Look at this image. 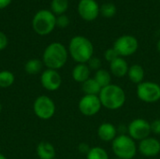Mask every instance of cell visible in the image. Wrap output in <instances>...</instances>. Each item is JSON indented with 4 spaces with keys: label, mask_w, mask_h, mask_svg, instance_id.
I'll use <instances>...</instances> for the list:
<instances>
[{
    "label": "cell",
    "mask_w": 160,
    "mask_h": 159,
    "mask_svg": "<svg viewBox=\"0 0 160 159\" xmlns=\"http://www.w3.org/2000/svg\"><path fill=\"white\" fill-rule=\"evenodd\" d=\"M68 51L65 45L60 42H52L49 44L42 55V63L49 69L59 70L68 62Z\"/></svg>",
    "instance_id": "obj_1"
},
{
    "label": "cell",
    "mask_w": 160,
    "mask_h": 159,
    "mask_svg": "<svg viewBox=\"0 0 160 159\" xmlns=\"http://www.w3.org/2000/svg\"><path fill=\"white\" fill-rule=\"evenodd\" d=\"M68 54L77 64H87L94 56V45L83 36L73 37L68 44Z\"/></svg>",
    "instance_id": "obj_2"
},
{
    "label": "cell",
    "mask_w": 160,
    "mask_h": 159,
    "mask_svg": "<svg viewBox=\"0 0 160 159\" xmlns=\"http://www.w3.org/2000/svg\"><path fill=\"white\" fill-rule=\"evenodd\" d=\"M98 97L102 107L110 111H117L121 109L127 101L125 90L121 86L113 83L102 88Z\"/></svg>",
    "instance_id": "obj_3"
},
{
    "label": "cell",
    "mask_w": 160,
    "mask_h": 159,
    "mask_svg": "<svg viewBox=\"0 0 160 159\" xmlns=\"http://www.w3.org/2000/svg\"><path fill=\"white\" fill-rule=\"evenodd\" d=\"M112 151L119 159H133L138 152L136 142L128 134L120 133L112 142Z\"/></svg>",
    "instance_id": "obj_4"
},
{
    "label": "cell",
    "mask_w": 160,
    "mask_h": 159,
    "mask_svg": "<svg viewBox=\"0 0 160 159\" xmlns=\"http://www.w3.org/2000/svg\"><path fill=\"white\" fill-rule=\"evenodd\" d=\"M32 26L38 35L47 36L56 26V16L49 9H40L34 15Z\"/></svg>",
    "instance_id": "obj_5"
},
{
    "label": "cell",
    "mask_w": 160,
    "mask_h": 159,
    "mask_svg": "<svg viewBox=\"0 0 160 159\" xmlns=\"http://www.w3.org/2000/svg\"><path fill=\"white\" fill-rule=\"evenodd\" d=\"M138 98L145 103H156L160 100V85L151 81H144L137 85Z\"/></svg>",
    "instance_id": "obj_6"
},
{
    "label": "cell",
    "mask_w": 160,
    "mask_h": 159,
    "mask_svg": "<svg viewBox=\"0 0 160 159\" xmlns=\"http://www.w3.org/2000/svg\"><path fill=\"white\" fill-rule=\"evenodd\" d=\"M33 111L38 118L41 120H49L55 114L56 107L54 101L50 97L42 95L35 99Z\"/></svg>",
    "instance_id": "obj_7"
},
{
    "label": "cell",
    "mask_w": 160,
    "mask_h": 159,
    "mask_svg": "<svg viewBox=\"0 0 160 159\" xmlns=\"http://www.w3.org/2000/svg\"><path fill=\"white\" fill-rule=\"evenodd\" d=\"M112 48L120 57L125 58L136 53L139 49V41L134 36L123 35L114 41Z\"/></svg>",
    "instance_id": "obj_8"
},
{
    "label": "cell",
    "mask_w": 160,
    "mask_h": 159,
    "mask_svg": "<svg viewBox=\"0 0 160 159\" xmlns=\"http://www.w3.org/2000/svg\"><path fill=\"white\" fill-rule=\"evenodd\" d=\"M128 135L135 142H141L151 135V123L143 118L133 119L127 127Z\"/></svg>",
    "instance_id": "obj_9"
},
{
    "label": "cell",
    "mask_w": 160,
    "mask_h": 159,
    "mask_svg": "<svg viewBox=\"0 0 160 159\" xmlns=\"http://www.w3.org/2000/svg\"><path fill=\"white\" fill-rule=\"evenodd\" d=\"M78 108L82 115L92 117L97 115L100 112L102 105L98 96L83 95L79 100Z\"/></svg>",
    "instance_id": "obj_10"
},
{
    "label": "cell",
    "mask_w": 160,
    "mask_h": 159,
    "mask_svg": "<svg viewBox=\"0 0 160 159\" xmlns=\"http://www.w3.org/2000/svg\"><path fill=\"white\" fill-rule=\"evenodd\" d=\"M78 13L82 20L93 22L98 17L100 7L96 0H80L78 4Z\"/></svg>",
    "instance_id": "obj_11"
},
{
    "label": "cell",
    "mask_w": 160,
    "mask_h": 159,
    "mask_svg": "<svg viewBox=\"0 0 160 159\" xmlns=\"http://www.w3.org/2000/svg\"><path fill=\"white\" fill-rule=\"evenodd\" d=\"M40 83L44 89L50 92L58 90L62 85V77L58 70L45 69L40 75Z\"/></svg>",
    "instance_id": "obj_12"
},
{
    "label": "cell",
    "mask_w": 160,
    "mask_h": 159,
    "mask_svg": "<svg viewBox=\"0 0 160 159\" xmlns=\"http://www.w3.org/2000/svg\"><path fill=\"white\" fill-rule=\"evenodd\" d=\"M138 151L145 157H155L160 154V141L150 136L139 142Z\"/></svg>",
    "instance_id": "obj_13"
},
{
    "label": "cell",
    "mask_w": 160,
    "mask_h": 159,
    "mask_svg": "<svg viewBox=\"0 0 160 159\" xmlns=\"http://www.w3.org/2000/svg\"><path fill=\"white\" fill-rule=\"evenodd\" d=\"M97 134L100 141L105 142H112L117 137L118 129L113 124L105 122L98 126Z\"/></svg>",
    "instance_id": "obj_14"
},
{
    "label": "cell",
    "mask_w": 160,
    "mask_h": 159,
    "mask_svg": "<svg viewBox=\"0 0 160 159\" xmlns=\"http://www.w3.org/2000/svg\"><path fill=\"white\" fill-rule=\"evenodd\" d=\"M129 66L124 57H118L110 63V72L115 78H124L128 75Z\"/></svg>",
    "instance_id": "obj_15"
},
{
    "label": "cell",
    "mask_w": 160,
    "mask_h": 159,
    "mask_svg": "<svg viewBox=\"0 0 160 159\" xmlns=\"http://www.w3.org/2000/svg\"><path fill=\"white\" fill-rule=\"evenodd\" d=\"M72 78L79 83H83L90 78L91 69L87 64H77L72 69Z\"/></svg>",
    "instance_id": "obj_16"
},
{
    "label": "cell",
    "mask_w": 160,
    "mask_h": 159,
    "mask_svg": "<svg viewBox=\"0 0 160 159\" xmlns=\"http://www.w3.org/2000/svg\"><path fill=\"white\" fill-rule=\"evenodd\" d=\"M36 151L39 159H54L56 156L54 146L49 142H40L38 144Z\"/></svg>",
    "instance_id": "obj_17"
},
{
    "label": "cell",
    "mask_w": 160,
    "mask_h": 159,
    "mask_svg": "<svg viewBox=\"0 0 160 159\" xmlns=\"http://www.w3.org/2000/svg\"><path fill=\"white\" fill-rule=\"evenodd\" d=\"M130 82H132L135 84H140L141 82H144V76H145V70L142 66L139 64H134L129 67L128 72L127 75Z\"/></svg>",
    "instance_id": "obj_18"
},
{
    "label": "cell",
    "mask_w": 160,
    "mask_h": 159,
    "mask_svg": "<svg viewBox=\"0 0 160 159\" xmlns=\"http://www.w3.org/2000/svg\"><path fill=\"white\" fill-rule=\"evenodd\" d=\"M100 85L97 82L94 78H89L83 83H82V90L84 95H92V96H98L101 91Z\"/></svg>",
    "instance_id": "obj_19"
},
{
    "label": "cell",
    "mask_w": 160,
    "mask_h": 159,
    "mask_svg": "<svg viewBox=\"0 0 160 159\" xmlns=\"http://www.w3.org/2000/svg\"><path fill=\"white\" fill-rule=\"evenodd\" d=\"M94 79L97 81V82L100 85L101 88H104L112 83V74L110 71L104 68H100L96 71Z\"/></svg>",
    "instance_id": "obj_20"
},
{
    "label": "cell",
    "mask_w": 160,
    "mask_h": 159,
    "mask_svg": "<svg viewBox=\"0 0 160 159\" xmlns=\"http://www.w3.org/2000/svg\"><path fill=\"white\" fill-rule=\"evenodd\" d=\"M43 63L41 60L33 58L26 61L24 65V71L29 75H37L42 70Z\"/></svg>",
    "instance_id": "obj_21"
},
{
    "label": "cell",
    "mask_w": 160,
    "mask_h": 159,
    "mask_svg": "<svg viewBox=\"0 0 160 159\" xmlns=\"http://www.w3.org/2000/svg\"><path fill=\"white\" fill-rule=\"evenodd\" d=\"M68 8V0H52L51 11L54 15H62Z\"/></svg>",
    "instance_id": "obj_22"
},
{
    "label": "cell",
    "mask_w": 160,
    "mask_h": 159,
    "mask_svg": "<svg viewBox=\"0 0 160 159\" xmlns=\"http://www.w3.org/2000/svg\"><path fill=\"white\" fill-rule=\"evenodd\" d=\"M86 159H110L108 152L99 146L91 147L90 151L86 155Z\"/></svg>",
    "instance_id": "obj_23"
},
{
    "label": "cell",
    "mask_w": 160,
    "mask_h": 159,
    "mask_svg": "<svg viewBox=\"0 0 160 159\" xmlns=\"http://www.w3.org/2000/svg\"><path fill=\"white\" fill-rule=\"evenodd\" d=\"M15 82L14 74L9 70H2L0 71V87L1 88H8Z\"/></svg>",
    "instance_id": "obj_24"
},
{
    "label": "cell",
    "mask_w": 160,
    "mask_h": 159,
    "mask_svg": "<svg viewBox=\"0 0 160 159\" xmlns=\"http://www.w3.org/2000/svg\"><path fill=\"white\" fill-rule=\"evenodd\" d=\"M116 7L113 3H104L100 7V14L105 18H112L116 14Z\"/></svg>",
    "instance_id": "obj_25"
},
{
    "label": "cell",
    "mask_w": 160,
    "mask_h": 159,
    "mask_svg": "<svg viewBox=\"0 0 160 159\" xmlns=\"http://www.w3.org/2000/svg\"><path fill=\"white\" fill-rule=\"evenodd\" d=\"M87 65L89 67V68L94 71H98V69L101 68V66H102V62L100 60V58L98 57H96V56H93L88 62H87Z\"/></svg>",
    "instance_id": "obj_26"
},
{
    "label": "cell",
    "mask_w": 160,
    "mask_h": 159,
    "mask_svg": "<svg viewBox=\"0 0 160 159\" xmlns=\"http://www.w3.org/2000/svg\"><path fill=\"white\" fill-rule=\"evenodd\" d=\"M69 18L65 15V14H62V15H59L56 17V26L60 27V28H66L69 25Z\"/></svg>",
    "instance_id": "obj_27"
},
{
    "label": "cell",
    "mask_w": 160,
    "mask_h": 159,
    "mask_svg": "<svg viewBox=\"0 0 160 159\" xmlns=\"http://www.w3.org/2000/svg\"><path fill=\"white\" fill-rule=\"evenodd\" d=\"M118 57H119V55L113 48H110L104 52V59L109 63H112L113 60H115Z\"/></svg>",
    "instance_id": "obj_28"
},
{
    "label": "cell",
    "mask_w": 160,
    "mask_h": 159,
    "mask_svg": "<svg viewBox=\"0 0 160 159\" xmlns=\"http://www.w3.org/2000/svg\"><path fill=\"white\" fill-rule=\"evenodd\" d=\"M151 132L156 135H160V118L154 120L151 123Z\"/></svg>",
    "instance_id": "obj_29"
},
{
    "label": "cell",
    "mask_w": 160,
    "mask_h": 159,
    "mask_svg": "<svg viewBox=\"0 0 160 159\" xmlns=\"http://www.w3.org/2000/svg\"><path fill=\"white\" fill-rule=\"evenodd\" d=\"M8 44V37L5 35V33L0 31V51H3L7 48Z\"/></svg>",
    "instance_id": "obj_30"
},
{
    "label": "cell",
    "mask_w": 160,
    "mask_h": 159,
    "mask_svg": "<svg viewBox=\"0 0 160 159\" xmlns=\"http://www.w3.org/2000/svg\"><path fill=\"white\" fill-rule=\"evenodd\" d=\"M90 149H91V147H90L87 143H85V142H82V143H80V144L78 145V151H79L81 154L85 155V156L88 154V152L90 151Z\"/></svg>",
    "instance_id": "obj_31"
},
{
    "label": "cell",
    "mask_w": 160,
    "mask_h": 159,
    "mask_svg": "<svg viewBox=\"0 0 160 159\" xmlns=\"http://www.w3.org/2000/svg\"><path fill=\"white\" fill-rule=\"evenodd\" d=\"M11 2H12V0H0V9L7 7Z\"/></svg>",
    "instance_id": "obj_32"
},
{
    "label": "cell",
    "mask_w": 160,
    "mask_h": 159,
    "mask_svg": "<svg viewBox=\"0 0 160 159\" xmlns=\"http://www.w3.org/2000/svg\"><path fill=\"white\" fill-rule=\"evenodd\" d=\"M157 50H158V52H160V38L158 39V43H157Z\"/></svg>",
    "instance_id": "obj_33"
},
{
    "label": "cell",
    "mask_w": 160,
    "mask_h": 159,
    "mask_svg": "<svg viewBox=\"0 0 160 159\" xmlns=\"http://www.w3.org/2000/svg\"><path fill=\"white\" fill-rule=\"evenodd\" d=\"M0 159H8V158H7L3 154H1V153H0Z\"/></svg>",
    "instance_id": "obj_34"
},
{
    "label": "cell",
    "mask_w": 160,
    "mask_h": 159,
    "mask_svg": "<svg viewBox=\"0 0 160 159\" xmlns=\"http://www.w3.org/2000/svg\"><path fill=\"white\" fill-rule=\"evenodd\" d=\"M1 111H2V105H1V103H0V113H1Z\"/></svg>",
    "instance_id": "obj_35"
},
{
    "label": "cell",
    "mask_w": 160,
    "mask_h": 159,
    "mask_svg": "<svg viewBox=\"0 0 160 159\" xmlns=\"http://www.w3.org/2000/svg\"><path fill=\"white\" fill-rule=\"evenodd\" d=\"M114 159H119V158H114Z\"/></svg>",
    "instance_id": "obj_36"
},
{
    "label": "cell",
    "mask_w": 160,
    "mask_h": 159,
    "mask_svg": "<svg viewBox=\"0 0 160 159\" xmlns=\"http://www.w3.org/2000/svg\"><path fill=\"white\" fill-rule=\"evenodd\" d=\"M54 159H57V158H54Z\"/></svg>",
    "instance_id": "obj_37"
},
{
    "label": "cell",
    "mask_w": 160,
    "mask_h": 159,
    "mask_svg": "<svg viewBox=\"0 0 160 159\" xmlns=\"http://www.w3.org/2000/svg\"><path fill=\"white\" fill-rule=\"evenodd\" d=\"M159 2H160V0H159Z\"/></svg>",
    "instance_id": "obj_38"
}]
</instances>
